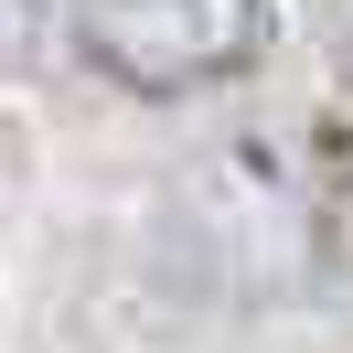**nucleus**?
Segmentation results:
<instances>
[{"label": "nucleus", "mask_w": 353, "mask_h": 353, "mask_svg": "<svg viewBox=\"0 0 353 353\" xmlns=\"http://www.w3.org/2000/svg\"><path fill=\"white\" fill-rule=\"evenodd\" d=\"M279 43L268 0H75V54L86 75L129 97H203L225 75H246Z\"/></svg>", "instance_id": "1"}, {"label": "nucleus", "mask_w": 353, "mask_h": 353, "mask_svg": "<svg viewBox=\"0 0 353 353\" xmlns=\"http://www.w3.org/2000/svg\"><path fill=\"white\" fill-rule=\"evenodd\" d=\"M43 43H54V11H43V0H0V75H22Z\"/></svg>", "instance_id": "2"}]
</instances>
